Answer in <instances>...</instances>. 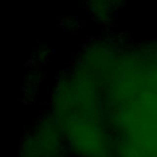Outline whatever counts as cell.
<instances>
[{
	"instance_id": "6da1fadb",
	"label": "cell",
	"mask_w": 157,
	"mask_h": 157,
	"mask_svg": "<svg viewBox=\"0 0 157 157\" xmlns=\"http://www.w3.org/2000/svg\"><path fill=\"white\" fill-rule=\"evenodd\" d=\"M59 148L58 130L49 123L40 124L27 139L22 157H56Z\"/></svg>"
}]
</instances>
